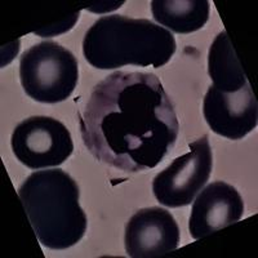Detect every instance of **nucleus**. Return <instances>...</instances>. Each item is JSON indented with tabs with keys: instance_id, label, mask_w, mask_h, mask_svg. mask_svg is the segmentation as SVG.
<instances>
[{
	"instance_id": "10",
	"label": "nucleus",
	"mask_w": 258,
	"mask_h": 258,
	"mask_svg": "<svg viewBox=\"0 0 258 258\" xmlns=\"http://www.w3.org/2000/svg\"><path fill=\"white\" fill-rule=\"evenodd\" d=\"M151 12L168 31L191 34L208 22L211 6L208 0H154Z\"/></svg>"
},
{
	"instance_id": "3",
	"label": "nucleus",
	"mask_w": 258,
	"mask_h": 258,
	"mask_svg": "<svg viewBox=\"0 0 258 258\" xmlns=\"http://www.w3.org/2000/svg\"><path fill=\"white\" fill-rule=\"evenodd\" d=\"M18 197L41 245L63 250L82 240L88 220L79 186L64 170H36L20 186Z\"/></svg>"
},
{
	"instance_id": "7",
	"label": "nucleus",
	"mask_w": 258,
	"mask_h": 258,
	"mask_svg": "<svg viewBox=\"0 0 258 258\" xmlns=\"http://www.w3.org/2000/svg\"><path fill=\"white\" fill-rule=\"evenodd\" d=\"M203 115L214 133L232 141L243 140L258 121V103L250 84L235 92L211 85L203 101Z\"/></svg>"
},
{
	"instance_id": "11",
	"label": "nucleus",
	"mask_w": 258,
	"mask_h": 258,
	"mask_svg": "<svg viewBox=\"0 0 258 258\" xmlns=\"http://www.w3.org/2000/svg\"><path fill=\"white\" fill-rule=\"evenodd\" d=\"M208 74L214 88L235 92L248 85L246 74L226 31H221L208 53Z\"/></svg>"
},
{
	"instance_id": "5",
	"label": "nucleus",
	"mask_w": 258,
	"mask_h": 258,
	"mask_svg": "<svg viewBox=\"0 0 258 258\" xmlns=\"http://www.w3.org/2000/svg\"><path fill=\"white\" fill-rule=\"evenodd\" d=\"M188 147L187 154L174 159L153 179L154 197L161 206H190L211 177L213 154L208 136L198 138Z\"/></svg>"
},
{
	"instance_id": "4",
	"label": "nucleus",
	"mask_w": 258,
	"mask_h": 258,
	"mask_svg": "<svg viewBox=\"0 0 258 258\" xmlns=\"http://www.w3.org/2000/svg\"><path fill=\"white\" fill-rule=\"evenodd\" d=\"M20 80L25 93L36 102H62L79 82L78 59L56 41H41L22 53Z\"/></svg>"
},
{
	"instance_id": "2",
	"label": "nucleus",
	"mask_w": 258,
	"mask_h": 258,
	"mask_svg": "<svg viewBox=\"0 0 258 258\" xmlns=\"http://www.w3.org/2000/svg\"><path fill=\"white\" fill-rule=\"evenodd\" d=\"M173 34L144 18L103 16L83 39L85 59L98 70H114L128 64L158 69L176 52Z\"/></svg>"
},
{
	"instance_id": "9",
	"label": "nucleus",
	"mask_w": 258,
	"mask_h": 258,
	"mask_svg": "<svg viewBox=\"0 0 258 258\" xmlns=\"http://www.w3.org/2000/svg\"><path fill=\"white\" fill-rule=\"evenodd\" d=\"M244 214L239 191L223 181L212 182L194 199L188 231L194 239L207 238L238 222Z\"/></svg>"
},
{
	"instance_id": "1",
	"label": "nucleus",
	"mask_w": 258,
	"mask_h": 258,
	"mask_svg": "<svg viewBox=\"0 0 258 258\" xmlns=\"http://www.w3.org/2000/svg\"><path fill=\"white\" fill-rule=\"evenodd\" d=\"M83 142L96 160L125 173L155 168L174 146L179 124L160 79L115 71L94 85L79 111Z\"/></svg>"
},
{
	"instance_id": "8",
	"label": "nucleus",
	"mask_w": 258,
	"mask_h": 258,
	"mask_svg": "<svg viewBox=\"0 0 258 258\" xmlns=\"http://www.w3.org/2000/svg\"><path fill=\"white\" fill-rule=\"evenodd\" d=\"M178 244V225L172 213L160 207L140 209L125 225L124 245L129 257H163L174 252Z\"/></svg>"
},
{
	"instance_id": "6",
	"label": "nucleus",
	"mask_w": 258,
	"mask_h": 258,
	"mask_svg": "<svg viewBox=\"0 0 258 258\" xmlns=\"http://www.w3.org/2000/svg\"><path fill=\"white\" fill-rule=\"evenodd\" d=\"M11 146L21 164L34 170L58 167L74 151L70 131L50 116H30L17 124Z\"/></svg>"
}]
</instances>
